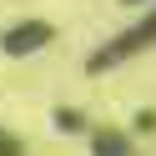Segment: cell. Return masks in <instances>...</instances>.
I'll return each instance as SVG.
<instances>
[{"label":"cell","mask_w":156,"mask_h":156,"mask_svg":"<svg viewBox=\"0 0 156 156\" xmlns=\"http://www.w3.org/2000/svg\"><path fill=\"white\" fill-rule=\"evenodd\" d=\"M146 45H156V10H146V15H141V20H136L126 35H116V41H111V45H106V51L91 61V71H106V66L126 61V55H141Z\"/></svg>","instance_id":"1"},{"label":"cell","mask_w":156,"mask_h":156,"mask_svg":"<svg viewBox=\"0 0 156 156\" xmlns=\"http://www.w3.org/2000/svg\"><path fill=\"white\" fill-rule=\"evenodd\" d=\"M45 35H51L45 25H20V30H10V35H5V51H15V55H20V51H30V45H41Z\"/></svg>","instance_id":"2"},{"label":"cell","mask_w":156,"mask_h":156,"mask_svg":"<svg viewBox=\"0 0 156 156\" xmlns=\"http://www.w3.org/2000/svg\"><path fill=\"white\" fill-rule=\"evenodd\" d=\"M0 156H15V146H10V141H5V136H0Z\"/></svg>","instance_id":"3"}]
</instances>
